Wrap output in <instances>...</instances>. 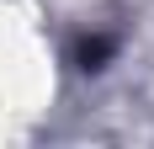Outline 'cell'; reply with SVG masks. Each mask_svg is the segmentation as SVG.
Instances as JSON below:
<instances>
[{"label": "cell", "instance_id": "1", "mask_svg": "<svg viewBox=\"0 0 154 149\" xmlns=\"http://www.w3.org/2000/svg\"><path fill=\"white\" fill-rule=\"evenodd\" d=\"M106 53H112V43H106V37H85L75 59H80V69H101V59H106Z\"/></svg>", "mask_w": 154, "mask_h": 149}]
</instances>
